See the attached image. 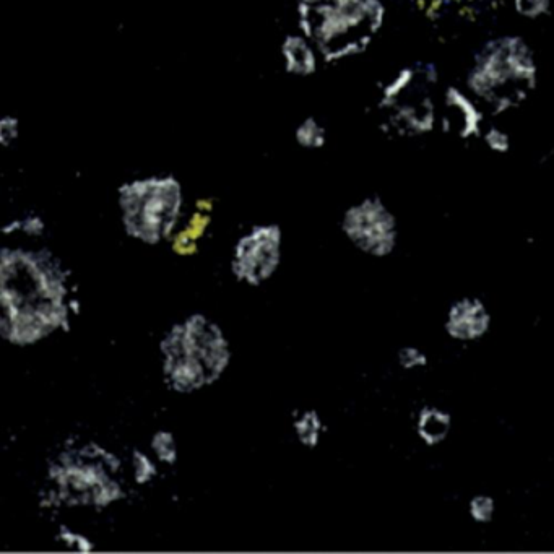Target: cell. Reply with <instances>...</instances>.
Masks as SVG:
<instances>
[{"label": "cell", "mask_w": 554, "mask_h": 554, "mask_svg": "<svg viewBox=\"0 0 554 554\" xmlns=\"http://www.w3.org/2000/svg\"><path fill=\"white\" fill-rule=\"evenodd\" d=\"M415 64V82L399 100L384 111L390 129L410 139L431 135L438 124H441V109L433 96L434 88L441 82L439 67L431 61Z\"/></svg>", "instance_id": "5"}, {"label": "cell", "mask_w": 554, "mask_h": 554, "mask_svg": "<svg viewBox=\"0 0 554 554\" xmlns=\"http://www.w3.org/2000/svg\"><path fill=\"white\" fill-rule=\"evenodd\" d=\"M299 25L324 61H343L369 48L386 23L384 0H299Z\"/></svg>", "instance_id": "2"}, {"label": "cell", "mask_w": 554, "mask_h": 554, "mask_svg": "<svg viewBox=\"0 0 554 554\" xmlns=\"http://www.w3.org/2000/svg\"><path fill=\"white\" fill-rule=\"evenodd\" d=\"M282 57L286 72L296 77H309L316 74L319 61L322 59L316 44L312 43L303 31L290 33L283 39Z\"/></svg>", "instance_id": "10"}, {"label": "cell", "mask_w": 554, "mask_h": 554, "mask_svg": "<svg viewBox=\"0 0 554 554\" xmlns=\"http://www.w3.org/2000/svg\"><path fill=\"white\" fill-rule=\"evenodd\" d=\"M117 204L130 236L143 243H158L178 226L184 212V191L171 174H152L122 184Z\"/></svg>", "instance_id": "4"}, {"label": "cell", "mask_w": 554, "mask_h": 554, "mask_svg": "<svg viewBox=\"0 0 554 554\" xmlns=\"http://www.w3.org/2000/svg\"><path fill=\"white\" fill-rule=\"evenodd\" d=\"M295 142L303 150H309V152L321 150V148L325 147V143H327V129L316 117H306L296 127Z\"/></svg>", "instance_id": "12"}, {"label": "cell", "mask_w": 554, "mask_h": 554, "mask_svg": "<svg viewBox=\"0 0 554 554\" xmlns=\"http://www.w3.org/2000/svg\"><path fill=\"white\" fill-rule=\"evenodd\" d=\"M342 226L351 243L371 256H387L397 246V218L379 197H366L351 205Z\"/></svg>", "instance_id": "6"}, {"label": "cell", "mask_w": 554, "mask_h": 554, "mask_svg": "<svg viewBox=\"0 0 554 554\" xmlns=\"http://www.w3.org/2000/svg\"><path fill=\"white\" fill-rule=\"evenodd\" d=\"M481 142L491 153L496 155H507L512 150V139L509 132L503 127L486 124L480 135Z\"/></svg>", "instance_id": "13"}, {"label": "cell", "mask_w": 554, "mask_h": 554, "mask_svg": "<svg viewBox=\"0 0 554 554\" xmlns=\"http://www.w3.org/2000/svg\"><path fill=\"white\" fill-rule=\"evenodd\" d=\"M512 9L527 22H538L550 15L553 0H511Z\"/></svg>", "instance_id": "14"}, {"label": "cell", "mask_w": 554, "mask_h": 554, "mask_svg": "<svg viewBox=\"0 0 554 554\" xmlns=\"http://www.w3.org/2000/svg\"><path fill=\"white\" fill-rule=\"evenodd\" d=\"M441 126L460 140L480 139L486 126V109L467 88L449 85L441 96Z\"/></svg>", "instance_id": "8"}, {"label": "cell", "mask_w": 554, "mask_h": 554, "mask_svg": "<svg viewBox=\"0 0 554 554\" xmlns=\"http://www.w3.org/2000/svg\"><path fill=\"white\" fill-rule=\"evenodd\" d=\"M22 124L17 116L7 114L0 119V145L5 148L13 147L20 139Z\"/></svg>", "instance_id": "15"}, {"label": "cell", "mask_w": 554, "mask_h": 554, "mask_svg": "<svg viewBox=\"0 0 554 554\" xmlns=\"http://www.w3.org/2000/svg\"><path fill=\"white\" fill-rule=\"evenodd\" d=\"M470 514L477 522H490L493 519L494 503L493 499L486 496H478L470 504Z\"/></svg>", "instance_id": "16"}, {"label": "cell", "mask_w": 554, "mask_h": 554, "mask_svg": "<svg viewBox=\"0 0 554 554\" xmlns=\"http://www.w3.org/2000/svg\"><path fill=\"white\" fill-rule=\"evenodd\" d=\"M449 429H451V416L436 408H426L418 420V434L429 446L444 441L449 434Z\"/></svg>", "instance_id": "11"}, {"label": "cell", "mask_w": 554, "mask_h": 554, "mask_svg": "<svg viewBox=\"0 0 554 554\" xmlns=\"http://www.w3.org/2000/svg\"><path fill=\"white\" fill-rule=\"evenodd\" d=\"M169 382L182 392L215 381L228 364V343L220 330L202 317L174 327L163 343Z\"/></svg>", "instance_id": "3"}, {"label": "cell", "mask_w": 554, "mask_h": 554, "mask_svg": "<svg viewBox=\"0 0 554 554\" xmlns=\"http://www.w3.org/2000/svg\"><path fill=\"white\" fill-rule=\"evenodd\" d=\"M537 52L522 35L504 33L486 39L473 54L464 87L486 111L504 114L519 108L537 90Z\"/></svg>", "instance_id": "1"}, {"label": "cell", "mask_w": 554, "mask_h": 554, "mask_svg": "<svg viewBox=\"0 0 554 554\" xmlns=\"http://www.w3.org/2000/svg\"><path fill=\"white\" fill-rule=\"evenodd\" d=\"M400 363H402L403 368L415 369L418 366H423L426 363V358L421 351L416 350V348H405V350L400 353Z\"/></svg>", "instance_id": "19"}, {"label": "cell", "mask_w": 554, "mask_h": 554, "mask_svg": "<svg viewBox=\"0 0 554 554\" xmlns=\"http://www.w3.org/2000/svg\"><path fill=\"white\" fill-rule=\"evenodd\" d=\"M446 329L451 337L462 342L477 340L490 329V312L480 299H460L449 309Z\"/></svg>", "instance_id": "9"}, {"label": "cell", "mask_w": 554, "mask_h": 554, "mask_svg": "<svg viewBox=\"0 0 554 554\" xmlns=\"http://www.w3.org/2000/svg\"><path fill=\"white\" fill-rule=\"evenodd\" d=\"M153 447H155V452L161 460L173 462L174 457H176V447H174L173 439L169 434H160L158 438H155Z\"/></svg>", "instance_id": "17"}, {"label": "cell", "mask_w": 554, "mask_h": 554, "mask_svg": "<svg viewBox=\"0 0 554 554\" xmlns=\"http://www.w3.org/2000/svg\"><path fill=\"white\" fill-rule=\"evenodd\" d=\"M298 433L304 441L314 444L319 436V421H317L316 415L306 416L298 426Z\"/></svg>", "instance_id": "18"}, {"label": "cell", "mask_w": 554, "mask_h": 554, "mask_svg": "<svg viewBox=\"0 0 554 554\" xmlns=\"http://www.w3.org/2000/svg\"><path fill=\"white\" fill-rule=\"evenodd\" d=\"M282 234L277 226H257L246 234L234 256L233 269L239 278L256 285L272 275L280 262Z\"/></svg>", "instance_id": "7"}]
</instances>
